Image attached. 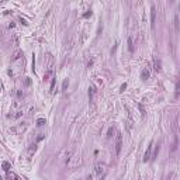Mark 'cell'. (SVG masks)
Segmentation results:
<instances>
[{
	"instance_id": "obj_16",
	"label": "cell",
	"mask_w": 180,
	"mask_h": 180,
	"mask_svg": "<svg viewBox=\"0 0 180 180\" xmlns=\"http://www.w3.org/2000/svg\"><path fill=\"white\" fill-rule=\"evenodd\" d=\"M55 82H56V79L52 78V82H51V92H53V89H55Z\"/></svg>"
},
{
	"instance_id": "obj_8",
	"label": "cell",
	"mask_w": 180,
	"mask_h": 180,
	"mask_svg": "<svg viewBox=\"0 0 180 180\" xmlns=\"http://www.w3.org/2000/svg\"><path fill=\"white\" fill-rule=\"evenodd\" d=\"M94 93H96V89L93 87V86H90V87H89V99H90V101L94 100Z\"/></svg>"
},
{
	"instance_id": "obj_2",
	"label": "cell",
	"mask_w": 180,
	"mask_h": 180,
	"mask_svg": "<svg viewBox=\"0 0 180 180\" xmlns=\"http://www.w3.org/2000/svg\"><path fill=\"white\" fill-rule=\"evenodd\" d=\"M152 148H153V141L149 142V145L146 146V152L144 155V162H149L152 159Z\"/></svg>"
},
{
	"instance_id": "obj_7",
	"label": "cell",
	"mask_w": 180,
	"mask_h": 180,
	"mask_svg": "<svg viewBox=\"0 0 180 180\" xmlns=\"http://www.w3.org/2000/svg\"><path fill=\"white\" fill-rule=\"evenodd\" d=\"M35 151H37V144L30 145V148H28V159H31V156L35 153Z\"/></svg>"
},
{
	"instance_id": "obj_1",
	"label": "cell",
	"mask_w": 180,
	"mask_h": 180,
	"mask_svg": "<svg viewBox=\"0 0 180 180\" xmlns=\"http://www.w3.org/2000/svg\"><path fill=\"white\" fill-rule=\"evenodd\" d=\"M121 148H123V135L118 132L117 137H115V153L117 155L121 153Z\"/></svg>"
},
{
	"instance_id": "obj_14",
	"label": "cell",
	"mask_w": 180,
	"mask_h": 180,
	"mask_svg": "<svg viewBox=\"0 0 180 180\" xmlns=\"http://www.w3.org/2000/svg\"><path fill=\"white\" fill-rule=\"evenodd\" d=\"M128 49H130V52H134V46H132V39H131V37L128 38Z\"/></svg>"
},
{
	"instance_id": "obj_6",
	"label": "cell",
	"mask_w": 180,
	"mask_h": 180,
	"mask_svg": "<svg viewBox=\"0 0 180 180\" xmlns=\"http://www.w3.org/2000/svg\"><path fill=\"white\" fill-rule=\"evenodd\" d=\"M23 56V51L21 49H16L14 52L11 53V61H17Z\"/></svg>"
},
{
	"instance_id": "obj_13",
	"label": "cell",
	"mask_w": 180,
	"mask_h": 180,
	"mask_svg": "<svg viewBox=\"0 0 180 180\" xmlns=\"http://www.w3.org/2000/svg\"><path fill=\"white\" fill-rule=\"evenodd\" d=\"M7 179H14V180H18V176L17 174H14V173H11L10 170L7 172Z\"/></svg>"
},
{
	"instance_id": "obj_20",
	"label": "cell",
	"mask_w": 180,
	"mask_h": 180,
	"mask_svg": "<svg viewBox=\"0 0 180 180\" xmlns=\"http://www.w3.org/2000/svg\"><path fill=\"white\" fill-rule=\"evenodd\" d=\"M89 16H92V11H87V13L85 14V17H89Z\"/></svg>"
},
{
	"instance_id": "obj_21",
	"label": "cell",
	"mask_w": 180,
	"mask_h": 180,
	"mask_svg": "<svg viewBox=\"0 0 180 180\" xmlns=\"http://www.w3.org/2000/svg\"><path fill=\"white\" fill-rule=\"evenodd\" d=\"M179 9H180V7H179Z\"/></svg>"
},
{
	"instance_id": "obj_18",
	"label": "cell",
	"mask_w": 180,
	"mask_h": 180,
	"mask_svg": "<svg viewBox=\"0 0 180 180\" xmlns=\"http://www.w3.org/2000/svg\"><path fill=\"white\" fill-rule=\"evenodd\" d=\"M68 85H69V82H68V79H65V80H64V85H62V89L65 90V89L68 87Z\"/></svg>"
},
{
	"instance_id": "obj_11",
	"label": "cell",
	"mask_w": 180,
	"mask_h": 180,
	"mask_svg": "<svg viewBox=\"0 0 180 180\" xmlns=\"http://www.w3.org/2000/svg\"><path fill=\"white\" fill-rule=\"evenodd\" d=\"M2 167H3V170H4V172H9V170L11 169V166H10V163H9V162H3Z\"/></svg>"
},
{
	"instance_id": "obj_5",
	"label": "cell",
	"mask_w": 180,
	"mask_h": 180,
	"mask_svg": "<svg viewBox=\"0 0 180 180\" xmlns=\"http://www.w3.org/2000/svg\"><path fill=\"white\" fill-rule=\"evenodd\" d=\"M155 23H156V9L155 6L151 7V27L155 28Z\"/></svg>"
},
{
	"instance_id": "obj_17",
	"label": "cell",
	"mask_w": 180,
	"mask_h": 180,
	"mask_svg": "<svg viewBox=\"0 0 180 180\" xmlns=\"http://www.w3.org/2000/svg\"><path fill=\"white\" fill-rule=\"evenodd\" d=\"M44 124H45V120H44V118H39V120L37 121V125H38V127H41V125H44Z\"/></svg>"
},
{
	"instance_id": "obj_19",
	"label": "cell",
	"mask_w": 180,
	"mask_h": 180,
	"mask_svg": "<svg viewBox=\"0 0 180 180\" xmlns=\"http://www.w3.org/2000/svg\"><path fill=\"white\" fill-rule=\"evenodd\" d=\"M180 94V85H177V92H176V96Z\"/></svg>"
},
{
	"instance_id": "obj_15",
	"label": "cell",
	"mask_w": 180,
	"mask_h": 180,
	"mask_svg": "<svg viewBox=\"0 0 180 180\" xmlns=\"http://www.w3.org/2000/svg\"><path fill=\"white\" fill-rule=\"evenodd\" d=\"M174 30H176V32H179V20H177V16L174 17Z\"/></svg>"
},
{
	"instance_id": "obj_10",
	"label": "cell",
	"mask_w": 180,
	"mask_h": 180,
	"mask_svg": "<svg viewBox=\"0 0 180 180\" xmlns=\"http://www.w3.org/2000/svg\"><path fill=\"white\" fill-rule=\"evenodd\" d=\"M153 65H155V71H156V72H159L160 69H162V68H160V61H159V59H155V61H153Z\"/></svg>"
},
{
	"instance_id": "obj_12",
	"label": "cell",
	"mask_w": 180,
	"mask_h": 180,
	"mask_svg": "<svg viewBox=\"0 0 180 180\" xmlns=\"http://www.w3.org/2000/svg\"><path fill=\"white\" fill-rule=\"evenodd\" d=\"M52 76V69H48V72H46L45 75H44V80H49V78Z\"/></svg>"
},
{
	"instance_id": "obj_4",
	"label": "cell",
	"mask_w": 180,
	"mask_h": 180,
	"mask_svg": "<svg viewBox=\"0 0 180 180\" xmlns=\"http://www.w3.org/2000/svg\"><path fill=\"white\" fill-rule=\"evenodd\" d=\"M92 177H96V179H101V177H104V169H103V166L97 165L94 169V176Z\"/></svg>"
},
{
	"instance_id": "obj_3",
	"label": "cell",
	"mask_w": 180,
	"mask_h": 180,
	"mask_svg": "<svg viewBox=\"0 0 180 180\" xmlns=\"http://www.w3.org/2000/svg\"><path fill=\"white\" fill-rule=\"evenodd\" d=\"M23 115V110H14V107L10 110V114H9V118H11V120H17V118H20V117Z\"/></svg>"
},
{
	"instance_id": "obj_9",
	"label": "cell",
	"mask_w": 180,
	"mask_h": 180,
	"mask_svg": "<svg viewBox=\"0 0 180 180\" xmlns=\"http://www.w3.org/2000/svg\"><path fill=\"white\" fill-rule=\"evenodd\" d=\"M148 78H149V71L148 69H144V71L141 72V79L142 80H146Z\"/></svg>"
}]
</instances>
